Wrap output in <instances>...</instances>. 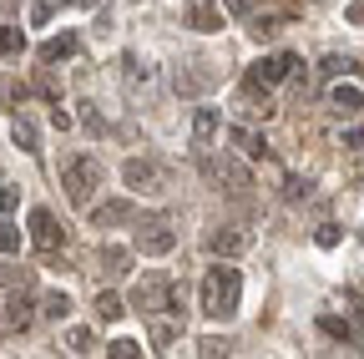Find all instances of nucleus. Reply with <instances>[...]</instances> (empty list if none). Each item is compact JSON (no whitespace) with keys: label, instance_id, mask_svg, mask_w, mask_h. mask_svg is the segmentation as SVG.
I'll return each mask as SVG.
<instances>
[{"label":"nucleus","instance_id":"f257e3e1","mask_svg":"<svg viewBox=\"0 0 364 359\" xmlns=\"http://www.w3.org/2000/svg\"><path fill=\"white\" fill-rule=\"evenodd\" d=\"M238 299H243V274L228 268V263H213L203 274V314L218 319V324H228L238 314Z\"/></svg>","mask_w":364,"mask_h":359},{"label":"nucleus","instance_id":"f03ea898","mask_svg":"<svg viewBox=\"0 0 364 359\" xmlns=\"http://www.w3.org/2000/svg\"><path fill=\"white\" fill-rule=\"evenodd\" d=\"M61 188L76 208H91V193L102 188V162L97 157H66L61 162Z\"/></svg>","mask_w":364,"mask_h":359},{"label":"nucleus","instance_id":"7ed1b4c3","mask_svg":"<svg viewBox=\"0 0 364 359\" xmlns=\"http://www.w3.org/2000/svg\"><path fill=\"white\" fill-rule=\"evenodd\" d=\"M208 177H213V183H228V193H233V198H248V193H253V172H248L238 157L208 162Z\"/></svg>","mask_w":364,"mask_h":359},{"label":"nucleus","instance_id":"20e7f679","mask_svg":"<svg viewBox=\"0 0 364 359\" xmlns=\"http://www.w3.org/2000/svg\"><path fill=\"white\" fill-rule=\"evenodd\" d=\"M299 61L289 56V51H279V56H263V61H253V71L243 76V86H258V92H268V86H279L289 71H294Z\"/></svg>","mask_w":364,"mask_h":359},{"label":"nucleus","instance_id":"39448f33","mask_svg":"<svg viewBox=\"0 0 364 359\" xmlns=\"http://www.w3.org/2000/svg\"><path fill=\"white\" fill-rule=\"evenodd\" d=\"M31 243H36L41 253H56V248L66 243V228L51 218V208H36V213H31Z\"/></svg>","mask_w":364,"mask_h":359},{"label":"nucleus","instance_id":"423d86ee","mask_svg":"<svg viewBox=\"0 0 364 359\" xmlns=\"http://www.w3.org/2000/svg\"><path fill=\"white\" fill-rule=\"evenodd\" d=\"M167 294H172V284L162 274H152V279H142L132 289V309L136 314H157V309H167Z\"/></svg>","mask_w":364,"mask_h":359},{"label":"nucleus","instance_id":"0eeeda50","mask_svg":"<svg viewBox=\"0 0 364 359\" xmlns=\"http://www.w3.org/2000/svg\"><path fill=\"white\" fill-rule=\"evenodd\" d=\"M122 177H127V188H132V193H142V198L162 193V172H157V162H142V157H132V162L122 167Z\"/></svg>","mask_w":364,"mask_h":359},{"label":"nucleus","instance_id":"6e6552de","mask_svg":"<svg viewBox=\"0 0 364 359\" xmlns=\"http://www.w3.org/2000/svg\"><path fill=\"white\" fill-rule=\"evenodd\" d=\"M136 248H142L147 258H162V253H172V248H177V233L167 228V223H147V228L136 233Z\"/></svg>","mask_w":364,"mask_h":359},{"label":"nucleus","instance_id":"1a4fd4ad","mask_svg":"<svg viewBox=\"0 0 364 359\" xmlns=\"http://www.w3.org/2000/svg\"><path fill=\"white\" fill-rule=\"evenodd\" d=\"M243 248H248V233L243 228H213L208 233V253L213 258H238Z\"/></svg>","mask_w":364,"mask_h":359},{"label":"nucleus","instance_id":"9d476101","mask_svg":"<svg viewBox=\"0 0 364 359\" xmlns=\"http://www.w3.org/2000/svg\"><path fill=\"white\" fill-rule=\"evenodd\" d=\"M329 107H334V117H354V112H364V92L354 81H339V86H329Z\"/></svg>","mask_w":364,"mask_h":359},{"label":"nucleus","instance_id":"9b49d317","mask_svg":"<svg viewBox=\"0 0 364 359\" xmlns=\"http://www.w3.org/2000/svg\"><path fill=\"white\" fill-rule=\"evenodd\" d=\"M188 26L193 31H223V11H218V0H188Z\"/></svg>","mask_w":364,"mask_h":359},{"label":"nucleus","instance_id":"f8f14e48","mask_svg":"<svg viewBox=\"0 0 364 359\" xmlns=\"http://www.w3.org/2000/svg\"><path fill=\"white\" fill-rule=\"evenodd\" d=\"M31 319H36V304H31L26 294H11V304H6V329H31Z\"/></svg>","mask_w":364,"mask_h":359},{"label":"nucleus","instance_id":"ddd939ff","mask_svg":"<svg viewBox=\"0 0 364 359\" xmlns=\"http://www.w3.org/2000/svg\"><path fill=\"white\" fill-rule=\"evenodd\" d=\"M228 142H233L243 157H263L268 152V142L258 137V132H248V127H228Z\"/></svg>","mask_w":364,"mask_h":359},{"label":"nucleus","instance_id":"4468645a","mask_svg":"<svg viewBox=\"0 0 364 359\" xmlns=\"http://www.w3.org/2000/svg\"><path fill=\"white\" fill-rule=\"evenodd\" d=\"M76 46H81V41L66 31V36H51V41H46V46H41V61L46 66H51V61H66V56H76Z\"/></svg>","mask_w":364,"mask_h":359},{"label":"nucleus","instance_id":"2eb2a0df","mask_svg":"<svg viewBox=\"0 0 364 359\" xmlns=\"http://www.w3.org/2000/svg\"><path fill=\"white\" fill-rule=\"evenodd\" d=\"M132 218H136L132 203H102V208H91V223H97V228H107V223H132Z\"/></svg>","mask_w":364,"mask_h":359},{"label":"nucleus","instance_id":"dca6fc26","mask_svg":"<svg viewBox=\"0 0 364 359\" xmlns=\"http://www.w3.org/2000/svg\"><path fill=\"white\" fill-rule=\"evenodd\" d=\"M213 137H218V112H213V107H198V117H193V142L208 147Z\"/></svg>","mask_w":364,"mask_h":359},{"label":"nucleus","instance_id":"f3484780","mask_svg":"<svg viewBox=\"0 0 364 359\" xmlns=\"http://www.w3.org/2000/svg\"><path fill=\"white\" fill-rule=\"evenodd\" d=\"M318 329H324L329 339H344V344H359V334H354V324H349V319H339V314H318Z\"/></svg>","mask_w":364,"mask_h":359},{"label":"nucleus","instance_id":"a211bd4d","mask_svg":"<svg viewBox=\"0 0 364 359\" xmlns=\"http://www.w3.org/2000/svg\"><path fill=\"white\" fill-rule=\"evenodd\" d=\"M127 258H132V253H127V248H117V243H107V248L97 253V263H102V274H107V279L127 274Z\"/></svg>","mask_w":364,"mask_h":359},{"label":"nucleus","instance_id":"6ab92c4d","mask_svg":"<svg viewBox=\"0 0 364 359\" xmlns=\"http://www.w3.org/2000/svg\"><path fill=\"white\" fill-rule=\"evenodd\" d=\"M11 142H16L21 152H41V147H36V127H31L26 117H16V122H11Z\"/></svg>","mask_w":364,"mask_h":359},{"label":"nucleus","instance_id":"aec40b11","mask_svg":"<svg viewBox=\"0 0 364 359\" xmlns=\"http://www.w3.org/2000/svg\"><path fill=\"white\" fill-rule=\"evenodd\" d=\"M359 66L349 61V56H324V61H318V76H324V81H334V76H354Z\"/></svg>","mask_w":364,"mask_h":359},{"label":"nucleus","instance_id":"412c9836","mask_svg":"<svg viewBox=\"0 0 364 359\" xmlns=\"http://www.w3.org/2000/svg\"><path fill=\"white\" fill-rule=\"evenodd\" d=\"M41 314H46V319H66V314H71V299L56 289V294H46L41 299Z\"/></svg>","mask_w":364,"mask_h":359},{"label":"nucleus","instance_id":"4be33fe9","mask_svg":"<svg viewBox=\"0 0 364 359\" xmlns=\"http://www.w3.org/2000/svg\"><path fill=\"white\" fill-rule=\"evenodd\" d=\"M21 46H26V36H21L16 26H0V56H16Z\"/></svg>","mask_w":364,"mask_h":359},{"label":"nucleus","instance_id":"5701e85b","mask_svg":"<svg viewBox=\"0 0 364 359\" xmlns=\"http://www.w3.org/2000/svg\"><path fill=\"white\" fill-rule=\"evenodd\" d=\"M97 319H122V299L117 294H97Z\"/></svg>","mask_w":364,"mask_h":359},{"label":"nucleus","instance_id":"b1692460","mask_svg":"<svg viewBox=\"0 0 364 359\" xmlns=\"http://www.w3.org/2000/svg\"><path fill=\"white\" fill-rule=\"evenodd\" d=\"M208 86V76H198V71H177V92H188V97H198Z\"/></svg>","mask_w":364,"mask_h":359},{"label":"nucleus","instance_id":"393cba45","mask_svg":"<svg viewBox=\"0 0 364 359\" xmlns=\"http://www.w3.org/2000/svg\"><path fill=\"white\" fill-rule=\"evenodd\" d=\"M66 344H71V354H91V349H97L91 329H71V334H66Z\"/></svg>","mask_w":364,"mask_h":359},{"label":"nucleus","instance_id":"a878e982","mask_svg":"<svg viewBox=\"0 0 364 359\" xmlns=\"http://www.w3.org/2000/svg\"><path fill=\"white\" fill-rule=\"evenodd\" d=\"M107 354H112V359H136V354H142V344H136V339H112Z\"/></svg>","mask_w":364,"mask_h":359},{"label":"nucleus","instance_id":"bb28decb","mask_svg":"<svg viewBox=\"0 0 364 359\" xmlns=\"http://www.w3.org/2000/svg\"><path fill=\"white\" fill-rule=\"evenodd\" d=\"M0 97H6V102H26V86L16 76H6V81H0Z\"/></svg>","mask_w":364,"mask_h":359},{"label":"nucleus","instance_id":"cd10ccee","mask_svg":"<svg viewBox=\"0 0 364 359\" xmlns=\"http://www.w3.org/2000/svg\"><path fill=\"white\" fill-rule=\"evenodd\" d=\"M314 243H318V248H339V228H334V223H324V228L314 233Z\"/></svg>","mask_w":364,"mask_h":359},{"label":"nucleus","instance_id":"c85d7f7f","mask_svg":"<svg viewBox=\"0 0 364 359\" xmlns=\"http://www.w3.org/2000/svg\"><path fill=\"white\" fill-rule=\"evenodd\" d=\"M16 248H21V228L6 223V228H0V253H16Z\"/></svg>","mask_w":364,"mask_h":359},{"label":"nucleus","instance_id":"c756f323","mask_svg":"<svg viewBox=\"0 0 364 359\" xmlns=\"http://www.w3.org/2000/svg\"><path fill=\"white\" fill-rule=\"evenodd\" d=\"M223 6H228V11H233V16H243V21H248V16L258 11V0H223Z\"/></svg>","mask_w":364,"mask_h":359},{"label":"nucleus","instance_id":"7c9ffc66","mask_svg":"<svg viewBox=\"0 0 364 359\" xmlns=\"http://www.w3.org/2000/svg\"><path fill=\"white\" fill-rule=\"evenodd\" d=\"M344 21H349V26H364V0H349V6H344Z\"/></svg>","mask_w":364,"mask_h":359},{"label":"nucleus","instance_id":"2f4dec72","mask_svg":"<svg viewBox=\"0 0 364 359\" xmlns=\"http://www.w3.org/2000/svg\"><path fill=\"white\" fill-rule=\"evenodd\" d=\"M223 349H228L223 339H198V354H208V359H213V354H223Z\"/></svg>","mask_w":364,"mask_h":359},{"label":"nucleus","instance_id":"473e14b6","mask_svg":"<svg viewBox=\"0 0 364 359\" xmlns=\"http://www.w3.org/2000/svg\"><path fill=\"white\" fill-rule=\"evenodd\" d=\"M16 203H21V193H16V188H0V213H11Z\"/></svg>","mask_w":364,"mask_h":359},{"label":"nucleus","instance_id":"72a5a7b5","mask_svg":"<svg viewBox=\"0 0 364 359\" xmlns=\"http://www.w3.org/2000/svg\"><path fill=\"white\" fill-rule=\"evenodd\" d=\"M344 147H349V152H359V147H364V132H359V127H349V132H344Z\"/></svg>","mask_w":364,"mask_h":359},{"label":"nucleus","instance_id":"f704fd0d","mask_svg":"<svg viewBox=\"0 0 364 359\" xmlns=\"http://www.w3.org/2000/svg\"><path fill=\"white\" fill-rule=\"evenodd\" d=\"M284 193H289V198H304V193H309V183H299V177H289V183H284Z\"/></svg>","mask_w":364,"mask_h":359},{"label":"nucleus","instance_id":"c9c22d12","mask_svg":"<svg viewBox=\"0 0 364 359\" xmlns=\"http://www.w3.org/2000/svg\"><path fill=\"white\" fill-rule=\"evenodd\" d=\"M81 6H102V0H81Z\"/></svg>","mask_w":364,"mask_h":359},{"label":"nucleus","instance_id":"e433bc0d","mask_svg":"<svg viewBox=\"0 0 364 359\" xmlns=\"http://www.w3.org/2000/svg\"><path fill=\"white\" fill-rule=\"evenodd\" d=\"M359 243H364V228H359Z\"/></svg>","mask_w":364,"mask_h":359}]
</instances>
